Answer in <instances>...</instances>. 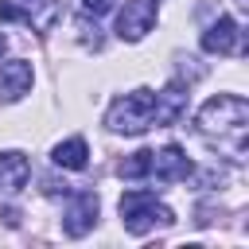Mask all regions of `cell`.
I'll list each match as a JSON object with an SVG mask.
<instances>
[{
	"instance_id": "30bf717a",
	"label": "cell",
	"mask_w": 249,
	"mask_h": 249,
	"mask_svg": "<svg viewBox=\"0 0 249 249\" xmlns=\"http://www.w3.org/2000/svg\"><path fill=\"white\" fill-rule=\"evenodd\" d=\"M27 175H31V160L23 152H16V148L0 152V191L4 195H16L27 183Z\"/></svg>"
},
{
	"instance_id": "5b68a950",
	"label": "cell",
	"mask_w": 249,
	"mask_h": 249,
	"mask_svg": "<svg viewBox=\"0 0 249 249\" xmlns=\"http://www.w3.org/2000/svg\"><path fill=\"white\" fill-rule=\"evenodd\" d=\"M160 16V0H124L121 16H117V39L124 43H140Z\"/></svg>"
},
{
	"instance_id": "3957f363",
	"label": "cell",
	"mask_w": 249,
	"mask_h": 249,
	"mask_svg": "<svg viewBox=\"0 0 249 249\" xmlns=\"http://www.w3.org/2000/svg\"><path fill=\"white\" fill-rule=\"evenodd\" d=\"M121 222H124V230H128V233L144 237V233H152L156 226H171V222H175V214H171V206H163L152 191L132 187V191H124V195H121Z\"/></svg>"
},
{
	"instance_id": "4fadbf2b",
	"label": "cell",
	"mask_w": 249,
	"mask_h": 249,
	"mask_svg": "<svg viewBox=\"0 0 249 249\" xmlns=\"http://www.w3.org/2000/svg\"><path fill=\"white\" fill-rule=\"evenodd\" d=\"M121 179H148L152 175V152L148 148H140V152H132L128 160H121Z\"/></svg>"
},
{
	"instance_id": "5bb4252c",
	"label": "cell",
	"mask_w": 249,
	"mask_h": 249,
	"mask_svg": "<svg viewBox=\"0 0 249 249\" xmlns=\"http://www.w3.org/2000/svg\"><path fill=\"white\" fill-rule=\"evenodd\" d=\"M82 8H86L89 16H101V12H109V8H113V0H82Z\"/></svg>"
},
{
	"instance_id": "6da1fadb",
	"label": "cell",
	"mask_w": 249,
	"mask_h": 249,
	"mask_svg": "<svg viewBox=\"0 0 249 249\" xmlns=\"http://www.w3.org/2000/svg\"><path fill=\"white\" fill-rule=\"evenodd\" d=\"M195 128H198L202 136H214L218 144L230 140L233 152H241V148H245V128H249V105H245V97H237V93H218V97H210V101L198 109Z\"/></svg>"
},
{
	"instance_id": "9a60e30c",
	"label": "cell",
	"mask_w": 249,
	"mask_h": 249,
	"mask_svg": "<svg viewBox=\"0 0 249 249\" xmlns=\"http://www.w3.org/2000/svg\"><path fill=\"white\" fill-rule=\"evenodd\" d=\"M4 47H8V39H4V35H0V54H4Z\"/></svg>"
},
{
	"instance_id": "277c9868",
	"label": "cell",
	"mask_w": 249,
	"mask_h": 249,
	"mask_svg": "<svg viewBox=\"0 0 249 249\" xmlns=\"http://www.w3.org/2000/svg\"><path fill=\"white\" fill-rule=\"evenodd\" d=\"M0 19L4 23H27L35 31H51L62 19L58 0H0Z\"/></svg>"
},
{
	"instance_id": "8992f818",
	"label": "cell",
	"mask_w": 249,
	"mask_h": 249,
	"mask_svg": "<svg viewBox=\"0 0 249 249\" xmlns=\"http://www.w3.org/2000/svg\"><path fill=\"white\" fill-rule=\"evenodd\" d=\"M93 226H97V195L93 191H78L70 198L66 214H62V230H66V237H82Z\"/></svg>"
},
{
	"instance_id": "7a4b0ae2",
	"label": "cell",
	"mask_w": 249,
	"mask_h": 249,
	"mask_svg": "<svg viewBox=\"0 0 249 249\" xmlns=\"http://www.w3.org/2000/svg\"><path fill=\"white\" fill-rule=\"evenodd\" d=\"M105 124H109L113 132H124V136L148 132V128L156 124V93L140 86V89L117 97V101L109 105V113H105Z\"/></svg>"
},
{
	"instance_id": "7c38bea8",
	"label": "cell",
	"mask_w": 249,
	"mask_h": 249,
	"mask_svg": "<svg viewBox=\"0 0 249 249\" xmlns=\"http://www.w3.org/2000/svg\"><path fill=\"white\" fill-rule=\"evenodd\" d=\"M51 160H54V167L82 171V167L89 163V148H86V140H82V136H70V140H62V144H54Z\"/></svg>"
},
{
	"instance_id": "8fae6325",
	"label": "cell",
	"mask_w": 249,
	"mask_h": 249,
	"mask_svg": "<svg viewBox=\"0 0 249 249\" xmlns=\"http://www.w3.org/2000/svg\"><path fill=\"white\" fill-rule=\"evenodd\" d=\"M183 105H187V89H183L179 82H171L167 89H160V93H156V124H171V121H179Z\"/></svg>"
},
{
	"instance_id": "52a82bcc",
	"label": "cell",
	"mask_w": 249,
	"mask_h": 249,
	"mask_svg": "<svg viewBox=\"0 0 249 249\" xmlns=\"http://www.w3.org/2000/svg\"><path fill=\"white\" fill-rule=\"evenodd\" d=\"M202 51L206 54H237L241 51V27L233 16H218L202 31Z\"/></svg>"
},
{
	"instance_id": "9c48e42d",
	"label": "cell",
	"mask_w": 249,
	"mask_h": 249,
	"mask_svg": "<svg viewBox=\"0 0 249 249\" xmlns=\"http://www.w3.org/2000/svg\"><path fill=\"white\" fill-rule=\"evenodd\" d=\"M31 62L23 58H12V62H0V101H19L27 89H31Z\"/></svg>"
},
{
	"instance_id": "ba28073f",
	"label": "cell",
	"mask_w": 249,
	"mask_h": 249,
	"mask_svg": "<svg viewBox=\"0 0 249 249\" xmlns=\"http://www.w3.org/2000/svg\"><path fill=\"white\" fill-rule=\"evenodd\" d=\"M191 175V160L179 144H167L160 152H152V175L148 179H160V183H179Z\"/></svg>"
}]
</instances>
